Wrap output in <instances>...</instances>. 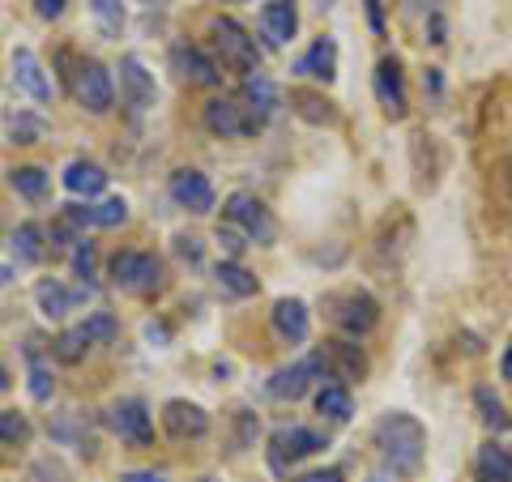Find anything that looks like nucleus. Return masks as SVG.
Returning <instances> with one entry per match:
<instances>
[{"instance_id": "f257e3e1", "label": "nucleus", "mask_w": 512, "mask_h": 482, "mask_svg": "<svg viewBox=\"0 0 512 482\" xmlns=\"http://www.w3.org/2000/svg\"><path fill=\"white\" fill-rule=\"evenodd\" d=\"M372 440L380 448V457L393 465L397 474H414L423 465V453H427V431L414 414H384V419L372 427Z\"/></svg>"}, {"instance_id": "f03ea898", "label": "nucleus", "mask_w": 512, "mask_h": 482, "mask_svg": "<svg viewBox=\"0 0 512 482\" xmlns=\"http://www.w3.org/2000/svg\"><path fill=\"white\" fill-rule=\"evenodd\" d=\"M210 39H214V52L222 60V69L231 73H256V39H248V30L231 22V18H214L210 22Z\"/></svg>"}, {"instance_id": "7ed1b4c3", "label": "nucleus", "mask_w": 512, "mask_h": 482, "mask_svg": "<svg viewBox=\"0 0 512 482\" xmlns=\"http://www.w3.org/2000/svg\"><path fill=\"white\" fill-rule=\"evenodd\" d=\"M111 282L133 295H150V291H158V282H163V261H158L154 252H133V248L116 252L111 256Z\"/></svg>"}, {"instance_id": "20e7f679", "label": "nucleus", "mask_w": 512, "mask_h": 482, "mask_svg": "<svg viewBox=\"0 0 512 482\" xmlns=\"http://www.w3.org/2000/svg\"><path fill=\"white\" fill-rule=\"evenodd\" d=\"M227 222L235 231L248 235V244H274V235H278L274 214H269L265 201L252 197V192H231L227 197Z\"/></svg>"}, {"instance_id": "39448f33", "label": "nucleus", "mask_w": 512, "mask_h": 482, "mask_svg": "<svg viewBox=\"0 0 512 482\" xmlns=\"http://www.w3.org/2000/svg\"><path fill=\"white\" fill-rule=\"evenodd\" d=\"M329 308H333L329 320H333V325H338L346 337L372 333L376 320H380V303H376V295H367V291H342V295H333Z\"/></svg>"}, {"instance_id": "423d86ee", "label": "nucleus", "mask_w": 512, "mask_h": 482, "mask_svg": "<svg viewBox=\"0 0 512 482\" xmlns=\"http://www.w3.org/2000/svg\"><path fill=\"white\" fill-rule=\"evenodd\" d=\"M205 128L214 137L231 141V137H256L265 128V120H256L239 99H214V103H205Z\"/></svg>"}, {"instance_id": "0eeeda50", "label": "nucleus", "mask_w": 512, "mask_h": 482, "mask_svg": "<svg viewBox=\"0 0 512 482\" xmlns=\"http://www.w3.org/2000/svg\"><path fill=\"white\" fill-rule=\"evenodd\" d=\"M73 94H77V103H82L90 116H107L111 103H116V86H111L107 64H99V60H82V64H77Z\"/></svg>"}, {"instance_id": "6e6552de", "label": "nucleus", "mask_w": 512, "mask_h": 482, "mask_svg": "<svg viewBox=\"0 0 512 482\" xmlns=\"http://www.w3.org/2000/svg\"><path fill=\"white\" fill-rule=\"evenodd\" d=\"M107 423H111V431H116L120 440L137 444V448H146V444L154 440V414H150V406H146L141 397L116 401V406H111V414H107Z\"/></svg>"}, {"instance_id": "1a4fd4ad", "label": "nucleus", "mask_w": 512, "mask_h": 482, "mask_svg": "<svg viewBox=\"0 0 512 482\" xmlns=\"http://www.w3.org/2000/svg\"><path fill=\"white\" fill-rule=\"evenodd\" d=\"M316 363H320V376H329L333 384L363 380V372H367V359L355 342H325L316 350Z\"/></svg>"}, {"instance_id": "9d476101", "label": "nucleus", "mask_w": 512, "mask_h": 482, "mask_svg": "<svg viewBox=\"0 0 512 482\" xmlns=\"http://www.w3.org/2000/svg\"><path fill=\"white\" fill-rule=\"evenodd\" d=\"M376 103L384 107V116H393V120H406V111H410V94H406V77H402V60L397 56H384L376 64Z\"/></svg>"}, {"instance_id": "9b49d317", "label": "nucleus", "mask_w": 512, "mask_h": 482, "mask_svg": "<svg viewBox=\"0 0 512 482\" xmlns=\"http://www.w3.org/2000/svg\"><path fill=\"white\" fill-rule=\"evenodd\" d=\"M171 201L180 205L188 214H210L214 210V184L210 175L192 171V167H180L171 175Z\"/></svg>"}, {"instance_id": "f8f14e48", "label": "nucleus", "mask_w": 512, "mask_h": 482, "mask_svg": "<svg viewBox=\"0 0 512 482\" xmlns=\"http://www.w3.org/2000/svg\"><path fill=\"white\" fill-rule=\"evenodd\" d=\"M120 94H124V107L133 111V116L154 107V73L141 64V56L120 60Z\"/></svg>"}, {"instance_id": "ddd939ff", "label": "nucleus", "mask_w": 512, "mask_h": 482, "mask_svg": "<svg viewBox=\"0 0 512 482\" xmlns=\"http://www.w3.org/2000/svg\"><path fill=\"white\" fill-rule=\"evenodd\" d=\"M171 69L192 86H218L222 82V64L210 60L201 47H192V43H175L171 47Z\"/></svg>"}, {"instance_id": "4468645a", "label": "nucleus", "mask_w": 512, "mask_h": 482, "mask_svg": "<svg viewBox=\"0 0 512 482\" xmlns=\"http://www.w3.org/2000/svg\"><path fill=\"white\" fill-rule=\"evenodd\" d=\"M163 427H167L171 440H201L205 431H210V414H205L197 401L175 397L163 406Z\"/></svg>"}, {"instance_id": "2eb2a0df", "label": "nucleus", "mask_w": 512, "mask_h": 482, "mask_svg": "<svg viewBox=\"0 0 512 482\" xmlns=\"http://www.w3.org/2000/svg\"><path fill=\"white\" fill-rule=\"evenodd\" d=\"M316 376H320V363H316V355H308V359H299L291 367H282V372H274L265 389H269V397H274V401H299L303 393L312 389Z\"/></svg>"}, {"instance_id": "dca6fc26", "label": "nucleus", "mask_w": 512, "mask_h": 482, "mask_svg": "<svg viewBox=\"0 0 512 482\" xmlns=\"http://www.w3.org/2000/svg\"><path fill=\"white\" fill-rule=\"evenodd\" d=\"M325 448V436L312 427H278L274 431V470H286V457L299 461V457H312Z\"/></svg>"}, {"instance_id": "f3484780", "label": "nucleus", "mask_w": 512, "mask_h": 482, "mask_svg": "<svg viewBox=\"0 0 512 482\" xmlns=\"http://www.w3.org/2000/svg\"><path fill=\"white\" fill-rule=\"evenodd\" d=\"M269 320H274V333L282 337L286 346L308 342V333H312V312H308V303L303 299H278L274 312H269Z\"/></svg>"}, {"instance_id": "a211bd4d", "label": "nucleus", "mask_w": 512, "mask_h": 482, "mask_svg": "<svg viewBox=\"0 0 512 482\" xmlns=\"http://www.w3.org/2000/svg\"><path fill=\"white\" fill-rule=\"evenodd\" d=\"M13 82H18V90H26L35 103H52V77L43 73V64L30 47H18V52H13Z\"/></svg>"}, {"instance_id": "6ab92c4d", "label": "nucleus", "mask_w": 512, "mask_h": 482, "mask_svg": "<svg viewBox=\"0 0 512 482\" xmlns=\"http://www.w3.org/2000/svg\"><path fill=\"white\" fill-rule=\"evenodd\" d=\"M239 103H244L256 120H269L282 107V94H278V86L269 82L265 73H248L244 86H239Z\"/></svg>"}, {"instance_id": "aec40b11", "label": "nucleus", "mask_w": 512, "mask_h": 482, "mask_svg": "<svg viewBox=\"0 0 512 482\" xmlns=\"http://www.w3.org/2000/svg\"><path fill=\"white\" fill-rule=\"evenodd\" d=\"M261 30H265V39L274 43V47L291 43V39H295V30H299L295 0H269V5L261 9Z\"/></svg>"}, {"instance_id": "412c9836", "label": "nucleus", "mask_w": 512, "mask_h": 482, "mask_svg": "<svg viewBox=\"0 0 512 482\" xmlns=\"http://www.w3.org/2000/svg\"><path fill=\"white\" fill-rule=\"evenodd\" d=\"M295 73L299 77H316V82H333V73H338V43H333L329 35L316 39L308 52L295 60Z\"/></svg>"}, {"instance_id": "4be33fe9", "label": "nucleus", "mask_w": 512, "mask_h": 482, "mask_svg": "<svg viewBox=\"0 0 512 482\" xmlns=\"http://www.w3.org/2000/svg\"><path fill=\"white\" fill-rule=\"evenodd\" d=\"M64 188H69L73 197H99L107 188V171L99 163H90V158H73V163L64 167Z\"/></svg>"}, {"instance_id": "5701e85b", "label": "nucleus", "mask_w": 512, "mask_h": 482, "mask_svg": "<svg viewBox=\"0 0 512 482\" xmlns=\"http://www.w3.org/2000/svg\"><path fill=\"white\" fill-rule=\"evenodd\" d=\"M35 303H39V312L47 316V320H64L73 312V303H77V295L64 286L60 278H43L39 286H35Z\"/></svg>"}, {"instance_id": "b1692460", "label": "nucleus", "mask_w": 512, "mask_h": 482, "mask_svg": "<svg viewBox=\"0 0 512 482\" xmlns=\"http://www.w3.org/2000/svg\"><path fill=\"white\" fill-rule=\"evenodd\" d=\"M214 278H218V291L231 295V299H252L256 295V278L239 261H222L214 269Z\"/></svg>"}, {"instance_id": "393cba45", "label": "nucleus", "mask_w": 512, "mask_h": 482, "mask_svg": "<svg viewBox=\"0 0 512 482\" xmlns=\"http://www.w3.org/2000/svg\"><path fill=\"white\" fill-rule=\"evenodd\" d=\"M26 376H30V397L35 401H52V372H47V363H43V350H39V342L30 337L26 342Z\"/></svg>"}, {"instance_id": "a878e982", "label": "nucleus", "mask_w": 512, "mask_h": 482, "mask_svg": "<svg viewBox=\"0 0 512 482\" xmlns=\"http://www.w3.org/2000/svg\"><path fill=\"white\" fill-rule=\"evenodd\" d=\"M316 410L333 423H346L350 414H355V397H350L346 384H325V389L316 393Z\"/></svg>"}, {"instance_id": "bb28decb", "label": "nucleus", "mask_w": 512, "mask_h": 482, "mask_svg": "<svg viewBox=\"0 0 512 482\" xmlns=\"http://www.w3.org/2000/svg\"><path fill=\"white\" fill-rule=\"evenodd\" d=\"M474 470H478V482H512V461L504 448H478V461H474Z\"/></svg>"}, {"instance_id": "cd10ccee", "label": "nucleus", "mask_w": 512, "mask_h": 482, "mask_svg": "<svg viewBox=\"0 0 512 482\" xmlns=\"http://www.w3.org/2000/svg\"><path fill=\"white\" fill-rule=\"evenodd\" d=\"M43 227L39 222H22L18 231H13V256H18L22 265H39L43 261Z\"/></svg>"}, {"instance_id": "c85d7f7f", "label": "nucleus", "mask_w": 512, "mask_h": 482, "mask_svg": "<svg viewBox=\"0 0 512 482\" xmlns=\"http://www.w3.org/2000/svg\"><path fill=\"white\" fill-rule=\"evenodd\" d=\"M291 103L303 120H312V124H333L338 116H333V103L325 99V94H312V90H295L291 94Z\"/></svg>"}, {"instance_id": "c756f323", "label": "nucleus", "mask_w": 512, "mask_h": 482, "mask_svg": "<svg viewBox=\"0 0 512 482\" xmlns=\"http://www.w3.org/2000/svg\"><path fill=\"white\" fill-rule=\"evenodd\" d=\"M47 133L43 116H35V111H18V116H9V141H18V146H39Z\"/></svg>"}, {"instance_id": "7c9ffc66", "label": "nucleus", "mask_w": 512, "mask_h": 482, "mask_svg": "<svg viewBox=\"0 0 512 482\" xmlns=\"http://www.w3.org/2000/svg\"><path fill=\"white\" fill-rule=\"evenodd\" d=\"M9 184H13V192H18V197L39 201L43 192H47V171H43V167H13V171H9Z\"/></svg>"}, {"instance_id": "2f4dec72", "label": "nucleus", "mask_w": 512, "mask_h": 482, "mask_svg": "<svg viewBox=\"0 0 512 482\" xmlns=\"http://www.w3.org/2000/svg\"><path fill=\"white\" fill-rule=\"evenodd\" d=\"M77 329H82V337H86L90 346H103V342H111V337L120 333V320L111 316V312H94V316H86Z\"/></svg>"}, {"instance_id": "473e14b6", "label": "nucleus", "mask_w": 512, "mask_h": 482, "mask_svg": "<svg viewBox=\"0 0 512 482\" xmlns=\"http://www.w3.org/2000/svg\"><path fill=\"white\" fill-rule=\"evenodd\" d=\"M86 350H90V342L82 337V329H64L56 342H52V355H56L60 363H82Z\"/></svg>"}, {"instance_id": "72a5a7b5", "label": "nucleus", "mask_w": 512, "mask_h": 482, "mask_svg": "<svg viewBox=\"0 0 512 482\" xmlns=\"http://www.w3.org/2000/svg\"><path fill=\"white\" fill-rule=\"evenodd\" d=\"M128 222V201L124 197H107L103 205H94V227H124Z\"/></svg>"}, {"instance_id": "f704fd0d", "label": "nucleus", "mask_w": 512, "mask_h": 482, "mask_svg": "<svg viewBox=\"0 0 512 482\" xmlns=\"http://www.w3.org/2000/svg\"><path fill=\"white\" fill-rule=\"evenodd\" d=\"M90 9H94V18H99L103 35H120V26H124V5L120 0H90Z\"/></svg>"}, {"instance_id": "c9c22d12", "label": "nucleus", "mask_w": 512, "mask_h": 482, "mask_svg": "<svg viewBox=\"0 0 512 482\" xmlns=\"http://www.w3.org/2000/svg\"><path fill=\"white\" fill-rule=\"evenodd\" d=\"M26 440H30L26 414H18V410H5V414H0V444H26Z\"/></svg>"}, {"instance_id": "e433bc0d", "label": "nucleus", "mask_w": 512, "mask_h": 482, "mask_svg": "<svg viewBox=\"0 0 512 482\" xmlns=\"http://www.w3.org/2000/svg\"><path fill=\"white\" fill-rule=\"evenodd\" d=\"M256 436H261V419H256L252 410H235V453L252 448Z\"/></svg>"}, {"instance_id": "4c0bfd02", "label": "nucleus", "mask_w": 512, "mask_h": 482, "mask_svg": "<svg viewBox=\"0 0 512 482\" xmlns=\"http://www.w3.org/2000/svg\"><path fill=\"white\" fill-rule=\"evenodd\" d=\"M474 406L483 410V423H487V427H495V431H500V427H508V419H504V406H500V397H495L491 389H478V393H474Z\"/></svg>"}, {"instance_id": "58836bf2", "label": "nucleus", "mask_w": 512, "mask_h": 482, "mask_svg": "<svg viewBox=\"0 0 512 482\" xmlns=\"http://www.w3.org/2000/svg\"><path fill=\"white\" fill-rule=\"evenodd\" d=\"M94 269H99V252H94L90 239H82V244L73 248V273H77L82 282H90V278H94Z\"/></svg>"}, {"instance_id": "ea45409f", "label": "nucleus", "mask_w": 512, "mask_h": 482, "mask_svg": "<svg viewBox=\"0 0 512 482\" xmlns=\"http://www.w3.org/2000/svg\"><path fill=\"white\" fill-rule=\"evenodd\" d=\"M218 244L227 248V256H231V261H239V252L248 248V235H244V231H235L231 222H227V227H218Z\"/></svg>"}, {"instance_id": "a19ab883", "label": "nucleus", "mask_w": 512, "mask_h": 482, "mask_svg": "<svg viewBox=\"0 0 512 482\" xmlns=\"http://www.w3.org/2000/svg\"><path fill=\"white\" fill-rule=\"evenodd\" d=\"M60 478H64V470L56 461H47V457L30 465V474H26V482H60Z\"/></svg>"}, {"instance_id": "79ce46f5", "label": "nucleus", "mask_w": 512, "mask_h": 482, "mask_svg": "<svg viewBox=\"0 0 512 482\" xmlns=\"http://www.w3.org/2000/svg\"><path fill=\"white\" fill-rule=\"evenodd\" d=\"M64 5H69V0H35V13L43 22H56L60 13H64Z\"/></svg>"}, {"instance_id": "37998d69", "label": "nucleus", "mask_w": 512, "mask_h": 482, "mask_svg": "<svg viewBox=\"0 0 512 482\" xmlns=\"http://www.w3.org/2000/svg\"><path fill=\"white\" fill-rule=\"evenodd\" d=\"M175 252H180V256H188V261L197 265V261H201V239H192V235H180V239H175Z\"/></svg>"}, {"instance_id": "c03bdc74", "label": "nucleus", "mask_w": 512, "mask_h": 482, "mask_svg": "<svg viewBox=\"0 0 512 482\" xmlns=\"http://www.w3.org/2000/svg\"><path fill=\"white\" fill-rule=\"evenodd\" d=\"M120 482H167V474L163 470H128V474H120Z\"/></svg>"}, {"instance_id": "a18cd8bd", "label": "nucleus", "mask_w": 512, "mask_h": 482, "mask_svg": "<svg viewBox=\"0 0 512 482\" xmlns=\"http://www.w3.org/2000/svg\"><path fill=\"white\" fill-rule=\"evenodd\" d=\"M295 482H342L338 470H308V474H299Z\"/></svg>"}, {"instance_id": "49530a36", "label": "nucleus", "mask_w": 512, "mask_h": 482, "mask_svg": "<svg viewBox=\"0 0 512 482\" xmlns=\"http://www.w3.org/2000/svg\"><path fill=\"white\" fill-rule=\"evenodd\" d=\"M367 18H372V30L384 35V13H380V0H367Z\"/></svg>"}, {"instance_id": "de8ad7c7", "label": "nucleus", "mask_w": 512, "mask_h": 482, "mask_svg": "<svg viewBox=\"0 0 512 482\" xmlns=\"http://www.w3.org/2000/svg\"><path fill=\"white\" fill-rule=\"evenodd\" d=\"M500 372H504V380H512V342L504 346V359H500Z\"/></svg>"}, {"instance_id": "09e8293b", "label": "nucleus", "mask_w": 512, "mask_h": 482, "mask_svg": "<svg viewBox=\"0 0 512 482\" xmlns=\"http://www.w3.org/2000/svg\"><path fill=\"white\" fill-rule=\"evenodd\" d=\"M431 43H444V22L431 18Z\"/></svg>"}, {"instance_id": "8fccbe9b", "label": "nucleus", "mask_w": 512, "mask_h": 482, "mask_svg": "<svg viewBox=\"0 0 512 482\" xmlns=\"http://www.w3.org/2000/svg\"><path fill=\"white\" fill-rule=\"evenodd\" d=\"M146 333H150V342H167V329L163 325H150Z\"/></svg>"}, {"instance_id": "3c124183", "label": "nucleus", "mask_w": 512, "mask_h": 482, "mask_svg": "<svg viewBox=\"0 0 512 482\" xmlns=\"http://www.w3.org/2000/svg\"><path fill=\"white\" fill-rule=\"evenodd\" d=\"M13 282V265H0V286H9Z\"/></svg>"}, {"instance_id": "603ef678", "label": "nucleus", "mask_w": 512, "mask_h": 482, "mask_svg": "<svg viewBox=\"0 0 512 482\" xmlns=\"http://www.w3.org/2000/svg\"><path fill=\"white\" fill-rule=\"evenodd\" d=\"M9 384H13V380H9V372H5V363H0V393H9Z\"/></svg>"}, {"instance_id": "864d4df0", "label": "nucleus", "mask_w": 512, "mask_h": 482, "mask_svg": "<svg viewBox=\"0 0 512 482\" xmlns=\"http://www.w3.org/2000/svg\"><path fill=\"white\" fill-rule=\"evenodd\" d=\"M141 5H150V9H167L171 0H141Z\"/></svg>"}, {"instance_id": "5fc2aeb1", "label": "nucleus", "mask_w": 512, "mask_h": 482, "mask_svg": "<svg viewBox=\"0 0 512 482\" xmlns=\"http://www.w3.org/2000/svg\"><path fill=\"white\" fill-rule=\"evenodd\" d=\"M410 5H440V0H410Z\"/></svg>"}, {"instance_id": "6e6d98bb", "label": "nucleus", "mask_w": 512, "mask_h": 482, "mask_svg": "<svg viewBox=\"0 0 512 482\" xmlns=\"http://www.w3.org/2000/svg\"><path fill=\"white\" fill-rule=\"evenodd\" d=\"M504 453H508V461H512V448H504Z\"/></svg>"}, {"instance_id": "4d7b16f0", "label": "nucleus", "mask_w": 512, "mask_h": 482, "mask_svg": "<svg viewBox=\"0 0 512 482\" xmlns=\"http://www.w3.org/2000/svg\"><path fill=\"white\" fill-rule=\"evenodd\" d=\"M222 5H235V0H222Z\"/></svg>"}, {"instance_id": "13d9d810", "label": "nucleus", "mask_w": 512, "mask_h": 482, "mask_svg": "<svg viewBox=\"0 0 512 482\" xmlns=\"http://www.w3.org/2000/svg\"><path fill=\"white\" fill-rule=\"evenodd\" d=\"M372 482H384V478H372Z\"/></svg>"}]
</instances>
